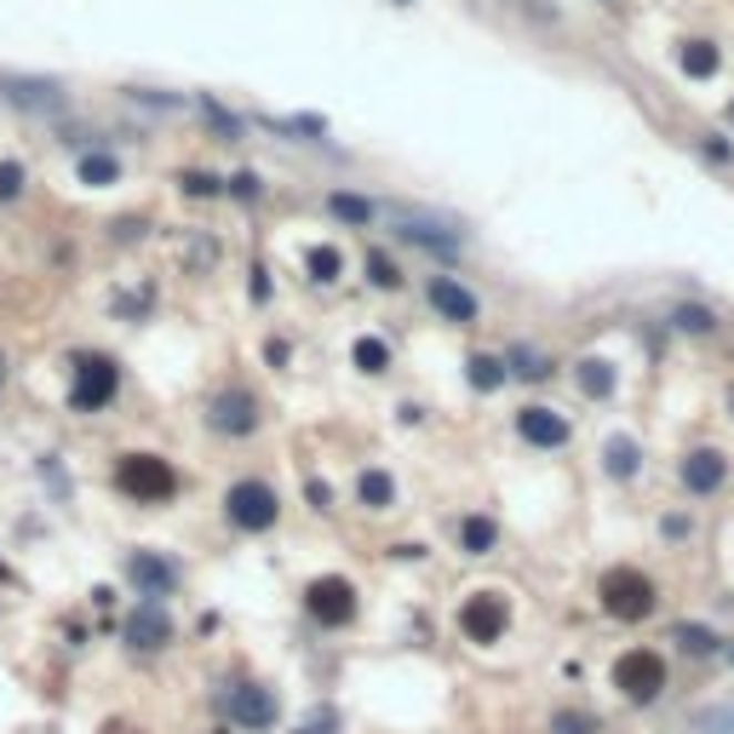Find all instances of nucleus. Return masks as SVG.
<instances>
[{"label":"nucleus","mask_w":734,"mask_h":734,"mask_svg":"<svg viewBox=\"0 0 734 734\" xmlns=\"http://www.w3.org/2000/svg\"><path fill=\"white\" fill-rule=\"evenodd\" d=\"M115 488L126 499H139V506H161V499L179 493V471L166 465L161 453H126L115 465Z\"/></svg>","instance_id":"1"},{"label":"nucleus","mask_w":734,"mask_h":734,"mask_svg":"<svg viewBox=\"0 0 734 734\" xmlns=\"http://www.w3.org/2000/svg\"><path fill=\"white\" fill-rule=\"evenodd\" d=\"M224 517H230V528H242V533H264V528H276L282 499H276L271 482L242 477V482H230V493H224Z\"/></svg>","instance_id":"2"},{"label":"nucleus","mask_w":734,"mask_h":734,"mask_svg":"<svg viewBox=\"0 0 734 734\" xmlns=\"http://www.w3.org/2000/svg\"><path fill=\"white\" fill-rule=\"evenodd\" d=\"M597 597H603V609L614 620H649L654 614V580L643 569H609Z\"/></svg>","instance_id":"3"},{"label":"nucleus","mask_w":734,"mask_h":734,"mask_svg":"<svg viewBox=\"0 0 734 734\" xmlns=\"http://www.w3.org/2000/svg\"><path fill=\"white\" fill-rule=\"evenodd\" d=\"M614 689L625 700H638V706H654V700L665 694V660L654 649H625L614 660Z\"/></svg>","instance_id":"4"},{"label":"nucleus","mask_w":734,"mask_h":734,"mask_svg":"<svg viewBox=\"0 0 734 734\" xmlns=\"http://www.w3.org/2000/svg\"><path fill=\"white\" fill-rule=\"evenodd\" d=\"M115 390H121V367H115L110 356H81V361H75V379H70V408H75V414L110 408Z\"/></svg>","instance_id":"5"},{"label":"nucleus","mask_w":734,"mask_h":734,"mask_svg":"<svg viewBox=\"0 0 734 734\" xmlns=\"http://www.w3.org/2000/svg\"><path fill=\"white\" fill-rule=\"evenodd\" d=\"M506 625H511V603L499 591H477L471 603L459 609V631L471 643H499V638H506Z\"/></svg>","instance_id":"6"},{"label":"nucleus","mask_w":734,"mask_h":734,"mask_svg":"<svg viewBox=\"0 0 734 734\" xmlns=\"http://www.w3.org/2000/svg\"><path fill=\"white\" fill-rule=\"evenodd\" d=\"M305 609H310L322 625H350V620H356V585L339 580V574H327V580H316V585L305 591Z\"/></svg>","instance_id":"7"},{"label":"nucleus","mask_w":734,"mask_h":734,"mask_svg":"<svg viewBox=\"0 0 734 734\" xmlns=\"http://www.w3.org/2000/svg\"><path fill=\"white\" fill-rule=\"evenodd\" d=\"M207 425L218 430V437H253L258 430V402L247 390H218L207 402Z\"/></svg>","instance_id":"8"},{"label":"nucleus","mask_w":734,"mask_h":734,"mask_svg":"<svg viewBox=\"0 0 734 734\" xmlns=\"http://www.w3.org/2000/svg\"><path fill=\"white\" fill-rule=\"evenodd\" d=\"M425 298H430V310H437L442 322H459V327H471V322L482 316L477 293H471V287H459L453 276H430V282H425Z\"/></svg>","instance_id":"9"},{"label":"nucleus","mask_w":734,"mask_h":734,"mask_svg":"<svg viewBox=\"0 0 734 734\" xmlns=\"http://www.w3.org/2000/svg\"><path fill=\"white\" fill-rule=\"evenodd\" d=\"M517 437H522L528 448H562V442H569V419H562L557 408H540V402H533V408L517 414Z\"/></svg>","instance_id":"10"},{"label":"nucleus","mask_w":734,"mask_h":734,"mask_svg":"<svg viewBox=\"0 0 734 734\" xmlns=\"http://www.w3.org/2000/svg\"><path fill=\"white\" fill-rule=\"evenodd\" d=\"M677 477H683V488H689V493H700V499H706V493H717V488H723V477H728V459H723L717 448H694V453L677 465Z\"/></svg>","instance_id":"11"},{"label":"nucleus","mask_w":734,"mask_h":734,"mask_svg":"<svg viewBox=\"0 0 734 734\" xmlns=\"http://www.w3.org/2000/svg\"><path fill=\"white\" fill-rule=\"evenodd\" d=\"M126 574H132V585L144 591V603H161V597H173V585H179V569H173V562H161L155 551H139L126 562Z\"/></svg>","instance_id":"12"},{"label":"nucleus","mask_w":734,"mask_h":734,"mask_svg":"<svg viewBox=\"0 0 734 734\" xmlns=\"http://www.w3.org/2000/svg\"><path fill=\"white\" fill-rule=\"evenodd\" d=\"M230 717H236L242 728H271L276 723V694L258 689V683H242L236 694H230Z\"/></svg>","instance_id":"13"},{"label":"nucleus","mask_w":734,"mask_h":734,"mask_svg":"<svg viewBox=\"0 0 734 734\" xmlns=\"http://www.w3.org/2000/svg\"><path fill=\"white\" fill-rule=\"evenodd\" d=\"M166 638H173V620L161 614V603H144L139 614L126 620V643L132 649H161Z\"/></svg>","instance_id":"14"},{"label":"nucleus","mask_w":734,"mask_h":734,"mask_svg":"<svg viewBox=\"0 0 734 734\" xmlns=\"http://www.w3.org/2000/svg\"><path fill=\"white\" fill-rule=\"evenodd\" d=\"M356 499L367 511H390L396 506V482H390V471H361L356 477Z\"/></svg>","instance_id":"15"},{"label":"nucleus","mask_w":734,"mask_h":734,"mask_svg":"<svg viewBox=\"0 0 734 734\" xmlns=\"http://www.w3.org/2000/svg\"><path fill=\"white\" fill-rule=\"evenodd\" d=\"M327 213H333V218H345V224H361V230L379 218V207L367 202V195H345V190H333V195H327Z\"/></svg>","instance_id":"16"},{"label":"nucleus","mask_w":734,"mask_h":734,"mask_svg":"<svg viewBox=\"0 0 734 734\" xmlns=\"http://www.w3.org/2000/svg\"><path fill=\"white\" fill-rule=\"evenodd\" d=\"M499 546V528L488 517H465L459 522V551H471V557H488Z\"/></svg>","instance_id":"17"},{"label":"nucleus","mask_w":734,"mask_h":734,"mask_svg":"<svg viewBox=\"0 0 734 734\" xmlns=\"http://www.w3.org/2000/svg\"><path fill=\"white\" fill-rule=\"evenodd\" d=\"M677 63H683V75L712 81V75H717V47H712V41H689V47L677 52Z\"/></svg>","instance_id":"18"},{"label":"nucleus","mask_w":734,"mask_h":734,"mask_svg":"<svg viewBox=\"0 0 734 734\" xmlns=\"http://www.w3.org/2000/svg\"><path fill=\"white\" fill-rule=\"evenodd\" d=\"M0 86H7V98H18V104L58 110V86H52V81H0Z\"/></svg>","instance_id":"19"},{"label":"nucleus","mask_w":734,"mask_h":734,"mask_svg":"<svg viewBox=\"0 0 734 734\" xmlns=\"http://www.w3.org/2000/svg\"><path fill=\"white\" fill-rule=\"evenodd\" d=\"M75 173H81V184L104 190V184H115V179H121V161H115V155H81Z\"/></svg>","instance_id":"20"},{"label":"nucleus","mask_w":734,"mask_h":734,"mask_svg":"<svg viewBox=\"0 0 734 734\" xmlns=\"http://www.w3.org/2000/svg\"><path fill=\"white\" fill-rule=\"evenodd\" d=\"M603 453H609V477H620V482L638 477V442H631V437H609Z\"/></svg>","instance_id":"21"},{"label":"nucleus","mask_w":734,"mask_h":734,"mask_svg":"<svg viewBox=\"0 0 734 734\" xmlns=\"http://www.w3.org/2000/svg\"><path fill=\"white\" fill-rule=\"evenodd\" d=\"M580 390H585V396H609V390H614V367L597 361V356H585V361H580Z\"/></svg>","instance_id":"22"},{"label":"nucleus","mask_w":734,"mask_h":734,"mask_svg":"<svg viewBox=\"0 0 734 734\" xmlns=\"http://www.w3.org/2000/svg\"><path fill=\"white\" fill-rule=\"evenodd\" d=\"M356 367H361V374H385V367H390V345L385 339H356Z\"/></svg>","instance_id":"23"},{"label":"nucleus","mask_w":734,"mask_h":734,"mask_svg":"<svg viewBox=\"0 0 734 734\" xmlns=\"http://www.w3.org/2000/svg\"><path fill=\"white\" fill-rule=\"evenodd\" d=\"M310 282H339V271H345V258H339V247H310Z\"/></svg>","instance_id":"24"},{"label":"nucleus","mask_w":734,"mask_h":734,"mask_svg":"<svg viewBox=\"0 0 734 734\" xmlns=\"http://www.w3.org/2000/svg\"><path fill=\"white\" fill-rule=\"evenodd\" d=\"M672 643H677L683 654H717V638H712L706 625H677V631H672Z\"/></svg>","instance_id":"25"},{"label":"nucleus","mask_w":734,"mask_h":734,"mask_svg":"<svg viewBox=\"0 0 734 734\" xmlns=\"http://www.w3.org/2000/svg\"><path fill=\"white\" fill-rule=\"evenodd\" d=\"M471 385L477 390H499L506 385V361L499 356H471Z\"/></svg>","instance_id":"26"},{"label":"nucleus","mask_w":734,"mask_h":734,"mask_svg":"<svg viewBox=\"0 0 734 734\" xmlns=\"http://www.w3.org/2000/svg\"><path fill=\"white\" fill-rule=\"evenodd\" d=\"M23 184H29V173L18 161H0V202H18L23 195Z\"/></svg>","instance_id":"27"},{"label":"nucleus","mask_w":734,"mask_h":734,"mask_svg":"<svg viewBox=\"0 0 734 734\" xmlns=\"http://www.w3.org/2000/svg\"><path fill=\"white\" fill-rule=\"evenodd\" d=\"M367 276H374V287H396L402 276H396V264L385 253H367Z\"/></svg>","instance_id":"28"},{"label":"nucleus","mask_w":734,"mask_h":734,"mask_svg":"<svg viewBox=\"0 0 734 734\" xmlns=\"http://www.w3.org/2000/svg\"><path fill=\"white\" fill-rule=\"evenodd\" d=\"M677 327H689V333H712L717 322H712V310H700V305H677Z\"/></svg>","instance_id":"29"},{"label":"nucleus","mask_w":734,"mask_h":734,"mask_svg":"<svg viewBox=\"0 0 734 734\" xmlns=\"http://www.w3.org/2000/svg\"><path fill=\"white\" fill-rule=\"evenodd\" d=\"M551 734H597V723L580 717V712H557V717H551Z\"/></svg>","instance_id":"30"},{"label":"nucleus","mask_w":734,"mask_h":734,"mask_svg":"<svg viewBox=\"0 0 734 734\" xmlns=\"http://www.w3.org/2000/svg\"><path fill=\"white\" fill-rule=\"evenodd\" d=\"M694 728L700 734H723V728H734V712H706V717H694Z\"/></svg>","instance_id":"31"},{"label":"nucleus","mask_w":734,"mask_h":734,"mask_svg":"<svg viewBox=\"0 0 734 734\" xmlns=\"http://www.w3.org/2000/svg\"><path fill=\"white\" fill-rule=\"evenodd\" d=\"M230 184H236V195H242V202H253V195H258V179H253V173H242V179H230Z\"/></svg>","instance_id":"32"},{"label":"nucleus","mask_w":734,"mask_h":734,"mask_svg":"<svg viewBox=\"0 0 734 734\" xmlns=\"http://www.w3.org/2000/svg\"><path fill=\"white\" fill-rule=\"evenodd\" d=\"M728 121H734V104H728Z\"/></svg>","instance_id":"33"},{"label":"nucleus","mask_w":734,"mask_h":734,"mask_svg":"<svg viewBox=\"0 0 734 734\" xmlns=\"http://www.w3.org/2000/svg\"><path fill=\"white\" fill-rule=\"evenodd\" d=\"M396 7H408V0H396Z\"/></svg>","instance_id":"34"},{"label":"nucleus","mask_w":734,"mask_h":734,"mask_svg":"<svg viewBox=\"0 0 734 734\" xmlns=\"http://www.w3.org/2000/svg\"><path fill=\"white\" fill-rule=\"evenodd\" d=\"M0 379H7V367H0Z\"/></svg>","instance_id":"35"},{"label":"nucleus","mask_w":734,"mask_h":734,"mask_svg":"<svg viewBox=\"0 0 734 734\" xmlns=\"http://www.w3.org/2000/svg\"><path fill=\"white\" fill-rule=\"evenodd\" d=\"M728 660H734V649H728Z\"/></svg>","instance_id":"36"}]
</instances>
